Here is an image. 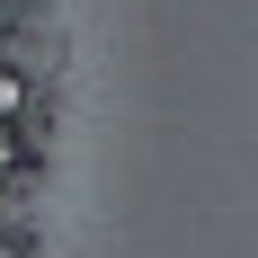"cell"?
I'll return each instance as SVG.
<instances>
[{
  "label": "cell",
  "instance_id": "1",
  "mask_svg": "<svg viewBox=\"0 0 258 258\" xmlns=\"http://www.w3.org/2000/svg\"><path fill=\"white\" fill-rule=\"evenodd\" d=\"M0 258H36V249H27V240H0Z\"/></svg>",
  "mask_w": 258,
  "mask_h": 258
},
{
  "label": "cell",
  "instance_id": "2",
  "mask_svg": "<svg viewBox=\"0 0 258 258\" xmlns=\"http://www.w3.org/2000/svg\"><path fill=\"white\" fill-rule=\"evenodd\" d=\"M18 9H27V0H0V18H18Z\"/></svg>",
  "mask_w": 258,
  "mask_h": 258
}]
</instances>
